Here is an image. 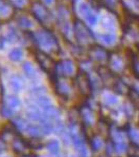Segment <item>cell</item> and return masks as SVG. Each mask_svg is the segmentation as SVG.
Wrapping results in <instances>:
<instances>
[{
    "label": "cell",
    "instance_id": "6da1fadb",
    "mask_svg": "<svg viewBox=\"0 0 139 157\" xmlns=\"http://www.w3.org/2000/svg\"><path fill=\"white\" fill-rule=\"evenodd\" d=\"M135 70H136V72H137L138 75H139V62L135 64Z\"/></svg>",
    "mask_w": 139,
    "mask_h": 157
},
{
    "label": "cell",
    "instance_id": "7a4b0ae2",
    "mask_svg": "<svg viewBox=\"0 0 139 157\" xmlns=\"http://www.w3.org/2000/svg\"><path fill=\"white\" fill-rule=\"evenodd\" d=\"M134 157H137V156H134Z\"/></svg>",
    "mask_w": 139,
    "mask_h": 157
}]
</instances>
